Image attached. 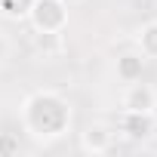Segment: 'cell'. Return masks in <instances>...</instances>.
Listing matches in <instances>:
<instances>
[{
  "instance_id": "5b68a950",
  "label": "cell",
  "mask_w": 157,
  "mask_h": 157,
  "mask_svg": "<svg viewBox=\"0 0 157 157\" xmlns=\"http://www.w3.org/2000/svg\"><path fill=\"white\" fill-rule=\"evenodd\" d=\"M77 145H80L83 154H93V157H96V154H108L111 145H114V132H111V126H105V123H90V126L80 132Z\"/></svg>"
},
{
  "instance_id": "8992f818",
  "label": "cell",
  "mask_w": 157,
  "mask_h": 157,
  "mask_svg": "<svg viewBox=\"0 0 157 157\" xmlns=\"http://www.w3.org/2000/svg\"><path fill=\"white\" fill-rule=\"evenodd\" d=\"M145 65H148V59H145L139 49H129V52L117 56V62H114V74H117L120 83H132V80H142Z\"/></svg>"
},
{
  "instance_id": "52a82bcc",
  "label": "cell",
  "mask_w": 157,
  "mask_h": 157,
  "mask_svg": "<svg viewBox=\"0 0 157 157\" xmlns=\"http://www.w3.org/2000/svg\"><path fill=\"white\" fill-rule=\"evenodd\" d=\"M136 46L145 59H157V19L145 22L139 31H136Z\"/></svg>"
},
{
  "instance_id": "6da1fadb",
  "label": "cell",
  "mask_w": 157,
  "mask_h": 157,
  "mask_svg": "<svg viewBox=\"0 0 157 157\" xmlns=\"http://www.w3.org/2000/svg\"><path fill=\"white\" fill-rule=\"evenodd\" d=\"M22 129L34 142H56L71 129V102L56 90H34L22 102Z\"/></svg>"
},
{
  "instance_id": "ba28073f",
  "label": "cell",
  "mask_w": 157,
  "mask_h": 157,
  "mask_svg": "<svg viewBox=\"0 0 157 157\" xmlns=\"http://www.w3.org/2000/svg\"><path fill=\"white\" fill-rule=\"evenodd\" d=\"M28 10H31V0H0V16L10 22L28 19Z\"/></svg>"
},
{
  "instance_id": "277c9868",
  "label": "cell",
  "mask_w": 157,
  "mask_h": 157,
  "mask_svg": "<svg viewBox=\"0 0 157 157\" xmlns=\"http://www.w3.org/2000/svg\"><path fill=\"white\" fill-rule=\"evenodd\" d=\"M123 111H145V114H157V90L145 80H132L126 83L123 96H120Z\"/></svg>"
},
{
  "instance_id": "9c48e42d",
  "label": "cell",
  "mask_w": 157,
  "mask_h": 157,
  "mask_svg": "<svg viewBox=\"0 0 157 157\" xmlns=\"http://www.w3.org/2000/svg\"><path fill=\"white\" fill-rule=\"evenodd\" d=\"M22 154V139L16 132H0V157H16Z\"/></svg>"
},
{
  "instance_id": "7a4b0ae2",
  "label": "cell",
  "mask_w": 157,
  "mask_h": 157,
  "mask_svg": "<svg viewBox=\"0 0 157 157\" xmlns=\"http://www.w3.org/2000/svg\"><path fill=\"white\" fill-rule=\"evenodd\" d=\"M28 22L34 34H62L68 28V3L65 0H31Z\"/></svg>"
},
{
  "instance_id": "3957f363",
  "label": "cell",
  "mask_w": 157,
  "mask_h": 157,
  "mask_svg": "<svg viewBox=\"0 0 157 157\" xmlns=\"http://www.w3.org/2000/svg\"><path fill=\"white\" fill-rule=\"evenodd\" d=\"M117 129L129 142H148L154 136V129H157V117L145 114V111H123L120 120H117Z\"/></svg>"
},
{
  "instance_id": "30bf717a",
  "label": "cell",
  "mask_w": 157,
  "mask_h": 157,
  "mask_svg": "<svg viewBox=\"0 0 157 157\" xmlns=\"http://www.w3.org/2000/svg\"><path fill=\"white\" fill-rule=\"evenodd\" d=\"M6 52H10V43H6V37H3V34H0V62L6 59Z\"/></svg>"
},
{
  "instance_id": "8fae6325",
  "label": "cell",
  "mask_w": 157,
  "mask_h": 157,
  "mask_svg": "<svg viewBox=\"0 0 157 157\" xmlns=\"http://www.w3.org/2000/svg\"><path fill=\"white\" fill-rule=\"evenodd\" d=\"M65 3H68V6H77V3H83V0H65Z\"/></svg>"
}]
</instances>
